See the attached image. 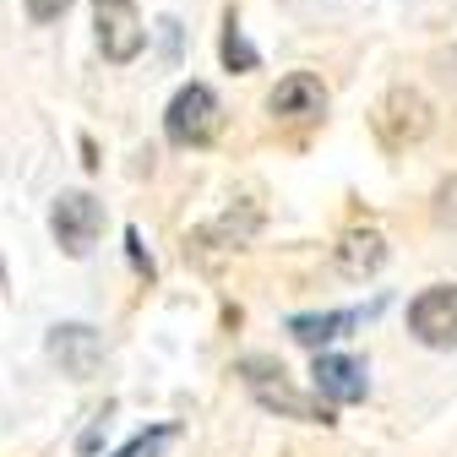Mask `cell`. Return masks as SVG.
Masks as SVG:
<instances>
[{
	"mask_svg": "<svg viewBox=\"0 0 457 457\" xmlns=\"http://www.w3.org/2000/svg\"><path fill=\"white\" fill-rule=\"evenodd\" d=\"M218 54H223V66H228V71H256V66H262V54L251 49V38L240 33V22H235V17H228V28H223Z\"/></svg>",
	"mask_w": 457,
	"mask_h": 457,
	"instance_id": "7c38bea8",
	"label": "cell"
},
{
	"mask_svg": "<svg viewBox=\"0 0 457 457\" xmlns=\"http://www.w3.org/2000/svg\"><path fill=\"white\" fill-rule=\"evenodd\" d=\"M66 6H71V0H28L33 22H54V17H66Z\"/></svg>",
	"mask_w": 457,
	"mask_h": 457,
	"instance_id": "5bb4252c",
	"label": "cell"
},
{
	"mask_svg": "<svg viewBox=\"0 0 457 457\" xmlns=\"http://www.w3.org/2000/svg\"><path fill=\"white\" fill-rule=\"evenodd\" d=\"M441 207H436V218L441 223H457V186H441V196H436Z\"/></svg>",
	"mask_w": 457,
	"mask_h": 457,
	"instance_id": "9a60e30c",
	"label": "cell"
},
{
	"mask_svg": "<svg viewBox=\"0 0 457 457\" xmlns=\"http://www.w3.org/2000/svg\"><path fill=\"white\" fill-rule=\"evenodd\" d=\"M93 28H98L104 61H114V66L137 61L142 44H147V28H142L137 0H93Z\"/></svg>",
	"mask_w": 457,
	"mask_h": 457,
	"instance_id": "3957f363",
	"label": "cell"
},
{
	"mask_svg": "<svg viewBox=\"0 0 457 457\" xmlns=\"http://www.w3.org/2000/svg\"><path fill=\"white\" fill-rule=\"evenodd\" d=\"M49 228H54V240H61L66 256H87L93 240H98V228H104V207L87 191H66L49 207Z\"/></svg>",
	"mask_w": 457,
	"mask_h": 457,
	"instance_id": "5b68a950",
	"label": "cell"
},
{
	"mask_svg": "<svg viewBox=\"0 0 457 457\" xmlns=\"http://www.w3.org/2000/svg\"><path fill=\"white\" fill-rule=\"evenodd\" d=\"M311 376H316V397H321V403H360L365 386H370L365 365L349 360V354H316Z\"/></svg>",
	"mask_w": 457,
	"mask_h": 457,
	"instance_id": "52a82bcc",
	"label": "cell"
},
{
	"mask_svg": "<svg viewBox=\"0 0 457 457\" xmlns=\"http://www.w3.org/2000/svg\"><path fill=\"white\" fill-rule=\"evenodd\" d=\"M376 131H381L386 147L420 142V137L430 131V104H425L414 87H392V93L381 98V109H376Z\"/></svg>",
	"mask_w": 457,
	"mask_h": 457,
	"instance_id": "8992f818",
	"label": "cell"
},
{
	"mask_svg": "<svg viewBox=\"0 0 457 457\" xmlns=\"http://www.w3.org/2000/svg\"><path fill=\"white\" fill-rule=\"evenodd\" d=\"M381 262H386V240L376 235V228H349V235H343V245H337L343 278H370Z\"/></svg>",
	"mask_w": 457,
	"mask_h": 457,
	"instance_id": "30bf717a",
	"label": "cell"
},
{
	"mask_svg": "<svg viewBox=\"0 0 457 457\" xmlns=\"http://www.w3.org/2000/svg\"><path fill=\"white\" fill-rule=\"evenodd\" d=\"M163 441H169V430H153V436H137V441H131V446H126L120 457H158V452H163Z\"/></svg>",
	"mask_w": 457,
	"mask_h": 457,
	"instance_id": "4fadbf2b",
	"label": "cell"
},
{
	"mask_svg": "<svg viewBox=\"0 0 457 457\" xmlns=\"http://www.w3.org/2000/svg\"><path fill=\"white\" fill-rule=\"evenodd\" d=\"M163 137L175 142V147H207L218 137V98H212V87L191 82V87H180L175 98H169Z\"/></svg>",
	"mask_w": 457,
	"mask_h": 457,
	"instance_id": "7a4b0ae2",
	"label": "cell"
},
{
	"mask_svg": "<svg viewBox=\"0 0 457 457\" xmlns=\"http://www.w3.org/2000/svg\"><path fill=\"white\" fill-rule=\"evenodd\" d=\"M240 376L251 381L256 403L283 409L289 420H305V425H332V403H321V397H300L289 381H283V365H272V360H240Z\"/></svg>",
	"mask_w": 457,
	"mask_h": 457,
	"instance_id": "6da1fadb",
	"label": "cell"
},
{
	"mask_svg": "<svg viewBox=\"0 0 457 457\" xmlns=\"http://www.w3.org/2000/svg\"><path fill=\"white\" fill-rule=\"evenodd\" d=\"M49 354L61 360V370H71V376H93L98 360H104V343H98L93 327L66 321V327H54V332H49Z\"/></svg>",
	"mask_w": 457,
	"mask_h": 457,
	"instance_id": "9c48e42d",
	"label": "cell"
},
{
	"mask_svg": "<svg viewBox=\"0 0 457 457\" xmlns=\"http://www.w3.org/2000/svg\"><path fill=\"white\" fill-rule=\"evenodd\" d=\"M409 332L425 349H457V283H430L409 305Z\"/></svg>",
	"mask_w": 457,
	"mask_h": 457,
	"instance_id": "277c9868",
	"label": "cell"
},
{
	"mask_svg": "<svg viewBox=\"0 0 457 457\" xmlns=\"http://www.w3.org/2000/svg\"><path fill=\"white\" fill-rule=\"evenodd\" d=\"M267 109L278 114V120H321V109H327V87H321V77L295 71V77H283V82L272 87Z\"/></svg>",
	"mask_w": 457,
	"mask_h": 457,
	"instance_id": "ba28073f",
	"label": "cell"
},
{
	"mask_svg": "<svg viewBox=\"0 0 457 457\" xmlns=\"http://www.w3.org/2000/svg\"><path fill=\"white\" fill-rule=\"evenodd\" d=\"M354 321H360V311H321V316H295L289 332H295V343H305V349H321V343H332L343 327H354Z\"/></svg>",
	"mask_w": 457,
	"mask_h": 457,
	"instance_id": "8fae6325",
	"label": "cell"
}]
</instances>
